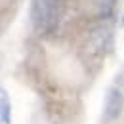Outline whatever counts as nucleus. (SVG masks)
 Wrapping results in <instances>:
<instances>
[{"label":"nucleus","mask_w":124,"mask_h":124,"mask_svg":"<svg viewBox=\"0 0 124 124\" xmlns=\"http://www.w3.org/2000/svg\"><path fill=\"white\" fill-rule=\"evenodd\" d=\"M63 0H31V23L38 34H50L59 25Z\"/></svg>","instance_id":"f257e3e1"},{"label":"nucleus","mask_w":124,"mask_h":124,"mask_svg":"<svg viewBox=\"0 0 124 124\" xmlns=\"http://www.w3.org/2000/svg\"><path fill=\"white\" fill-rule=\"evenodd\" d=\"M124 109V93L120 88L111 86L105 95V103H103V122L111 124L115 120H118V116L122 115Z\"/></svg>","instance_id":"f03ea898"},{"label":"nucleus","mask_w":124,"mask_h":124,"mask_svg":"<svg viewBox=\"0 0 124 124\" xmlns=\"http://www.w3.org/2000/svg\"><path fill=\"white\" fill-rule=\"evenodd\" d=\"M14 122V105L12 97L6 88L0 86V124H12Z\"/></svg>","instance_id":"7ed1b4c3"},{"label":"nucleus","mask_w":124,"mask_h":124,"mask_svg":"<svg viewBox=\"0 0 124 124\" xmlns=\"http://www.w3.org/2000/svg\"><path fill=\"white\" fill-rule=\"evenodd\" d=\"M116 2L118 0H95V16L97 19H101V21H107L113 17L115 14V6H116Z\"/></svg>","instance_id":"20e7f679"},{"label":"nucleus","mask_w":124,"mask_h":124,"mask_svg":"<svg viewBox=\"0 0 124 124\" xmlns=\"http://www.w3.org/2000/svg\"><path fill=\"white\" fill-rule=\"evenodd\" d=\"M122 25H124V19H122Z\"/></svg>","instance_id":"39448f33"}]
</instances>
